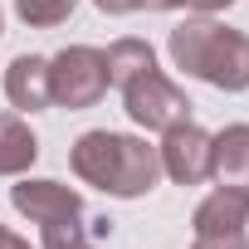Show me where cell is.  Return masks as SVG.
Here are the masks:
<instances>
[{
  "label": "cell",
  "instance_id": "cell-7",
  "mask_svg": "<svg viewBox=\"0 0 249 249\" xmlns=\"http://www.w3.org/2000/svg\"><path fill=\"white\" fill-rule=\"evenodd\" d=\"M191 230H196V234H244V230H249V191H239V186H215V191L196 205Z\"/></svg>",
  "mask_w": 249,
  "mask_h": 249
},
{
  "label": "cell",
  "instance_id": "cell-6",
  "mask_svg": "<svg viewBox=\"0 0 249 249\" xmlns=\"http://www.w3.org/2000/svg\"><path fill=\"white\" fill-rule=\"evenodd\" d=\"M10 205L35 220V225H64V220H83V196L64 181H44V176H20L10 186Z\"/></svg>",
  "mask_w": 249,
  "mask_h": 249
},
{
  "label": "cell",
  "instance_id": "cell-5",
  "mask_svg": "<svg viewBox=\"0 0 249 249\" xmlns=\"http://www.w3.org/2000/svg\"><path fill=\"white\" fill-rule=\"evenodd\" d=\"M157 157H161V176H171L176 186L210 181V132L196 127V122H176V127H166Z\"/></svg>",
  "mask_w": 249,
  "mask_h": 249
},
{
  "label": "cell",
  "instance_id": "cell-14",
  "mask_svg": "<svg viewBox=\"0 0 249 249\" xmlns=\"http://www.w3.org/2000/svg\"><path fill=\"white\" fill-rule=\"evenodd\" d=\"M103 15H132V10H157V0H93Z\"/></svg>",
  "mask_w": 249,
  "mask_h": 249
},
{
  "label": "cell",
  "instance_id": "cell-11",
  "mask_svg": "<svg viewBox=\"0 0 249 249\" xmlns=\"http://www.w3.org/2000/svg\"><path fill=\"white\" fill-rule=\"evenodd\" d=\"M103 54H107V83H117V88L132 83V78L147 73V69H157V49H152L147 39H132V35H127V39H112Z\"/></svg>",
  "mask_w": 249,
  "mask_h": 249
},
{
  "label": "cell",
  "instance_id": "cell-18",
  "mask_svg": "<svg viewBox=\"0 0 249 249\" xmlns=\"http://www.w3.org/2000/svg\"><path fill=\"white\" fill-rule=\"evenodd\" d=\"M157 10H176V0H157Z\"/></svg>",
  "mask_w": 249,
  "mask_h": 249
},
{
  "label": "cell",
  "instance_id": "cell-4",
  "mask_svg": "<svg viewBox=\"0 0 249 249\" xmlns=\"http://www.w3.org/2000/svg\"><path fill=\"white\" fill-rule=\"evenodd\" d=\"M122 107H127V117L137 127H147V132H166L176 122H191V98L161 69H147L132 83H122Z\"/></svg>",
  "mask_w": 249,
  "mask_h": 249
},
{
  "label": "cell",
  "instance_id": "cell-16",
  "mask_svg": "<svg viewBox=\"0 0 249 249\" xmlns=\"http://www.w3.org/2000/svg\"><path fill=\"white\" fill-rule=\"evenodd\" d=\"M234 0H176V10H196V15H215V10H230Z\"/></svg>",
  "mask_w": 249,
  "mask_h": 249
},
{
  "label": "cell",
  "instance_id": "cell-8",
  "mask_svg": "<svg viewBox=\"0 0 249 249\" xmlns=\"http://www.w3.org/2000/svg\"><path fill=\"white\" fill-rule=\"evenodd\" d=\"M5 98H10V107H20V112H44V107L54 103V93H49V59H39V54H15L10 69H5Z\"/></svg>",
  "mask_w": 249,
  "mask_h": 249
},
{
  "label": "cell",
  "instance_id": "cell-17",
  "mask_svg": "<svg viewBox=\"0 0 249 249\" xmlns=\"http://www.w3.org/2000/svg\"><path fill=\"white\" fill-rule=\"evenodd\" d=\"M0 249H30V239H20L15 230H5V225H0Z\"/></svg>",
  "mask_w": 249,
  "mask_h": 249
},
{
  "label": "cell",
  "instance_id": "cell-10",
  "mask_svg": "<svg viewBox=\"0 0 249 249\" xmlns=\"http://www.w3.org/2000/svg\"><path fill=\"white\" fill-rule=\"evenodd\" d=\"M39 161V137L20 112H0V176H25Z\"/></svg>",
  "mask_w": 249,
  "mask_h": 249
},
{
  "label": "cell",
  "instance_id": "cell-9",
  "mask_svg": "<svg viewBox=\"0 0 249 249\" xmlns=\"http://www.w3.org/2000/svg\"><path fill=\"white\" fill-rule=\"evenodd\" d=\"M210 181L249 191V122H230L210 137Z\"/></svg>",
  "mask_w": 249,
  "mask_h": 249
},
{
  "label": "cell",
  "instance_id": "cell-15",
  "mask_svg": "<svg viewBox=\"0 0 249 249\" xmlns=\"http://www.w3.org/2000/svg\"><path fill=\"white\" fill-rule=\"evenodd\" d=\"M196 249H249L244 234H196Z\"/></svg>",
  "mask_w": 249,
  "mask_h": 249
},
{
  "label": "cell",
  "instance_id": "cell-2",
  "mask_svg": "<svg viewBox=\"0 0 249 249\" xmlns=\"http://www.w3.org/2000/svg\"><path fill=\"white\" fill-rule=\"evenodd\" d=\"M166 49H171L176 69H186L191 78H205L220 93L249 88V35L244 30H230L210 15H196V20H181L171 30Z\"/></svg>",
  "mask_w": 249,
  "mask_h": 249
},
{
  "label": "cell",
  "instance_id": "cell-19",
  "mask_svg": "<svg viewBox=\"0 0 249 249\" xmlns=\"http://www.w3.org/2000/svg\"><path fill=\"white\" fill-rule=\"evenodd\" d=\"M0 35H5V15H0Z\"/></svg>",
  "mask_w": 249,
  "mask_h": 249
},
{
  "label": "cell",
  "instance_id": "cell-3",
  "mask_svg": "<svg viewBox=\"0 0 249 249\" xmlns=\"http://www.w3.org/2000/svg\"><path fill=\"white\" fill-rule=\"evenodd\" d=\"M49 93L59 107L78 112V107H93L103 103L107 93V54L93 49V44H69L49 59Z\"/></svg>",
  "mask_w": 249,
  "mask_h": 249
},
{
  "label": "cell",
  "instance_id": "cell-1",
  "mask_svg": "<svg viewBox=\"0 0 249 249\" xmlns=\"http://www.w3.org/2000/svg\"><path fill=\"white\" fill-rule=\"evenodd\" d=\"M69 166L83 186L112 196V200H137L161 181V157L152 142L127 137V132H107L93 127L69 147Z\"/></svg>",
  "mask_w": 249,
  "mask_h": 249
},
{
  "label": "cell",
  "instance_id": "cell-13",
  "mask_svg": "<svg viewBox=\"0 0 249 249\" xmlns=\"http://www.w3.org/2000/svg\"><path fill=\"white\" fill-rule=\"evenodd\" d=\"M44 230V244L39 249H98L83 230V220H64V225H39Z\"/></svg>",
  "mask_w": 249,
  "mask_h": 249
},
{
  "label": "cell",
  "instance_id": "cell-12",
  "mask_svg": "<svg viewBox=\"0 0 249 249\" xmlns=\"http://www.w3.org/2000/svg\"><path fill=\"white\" fill-rule=\"evenodd\" d=\"M78 0H15V15L30 25V30H54L73 15Z\"/></svg>",
  "mask_w": 249,
  "mask_h": 249
}]
</instances>
